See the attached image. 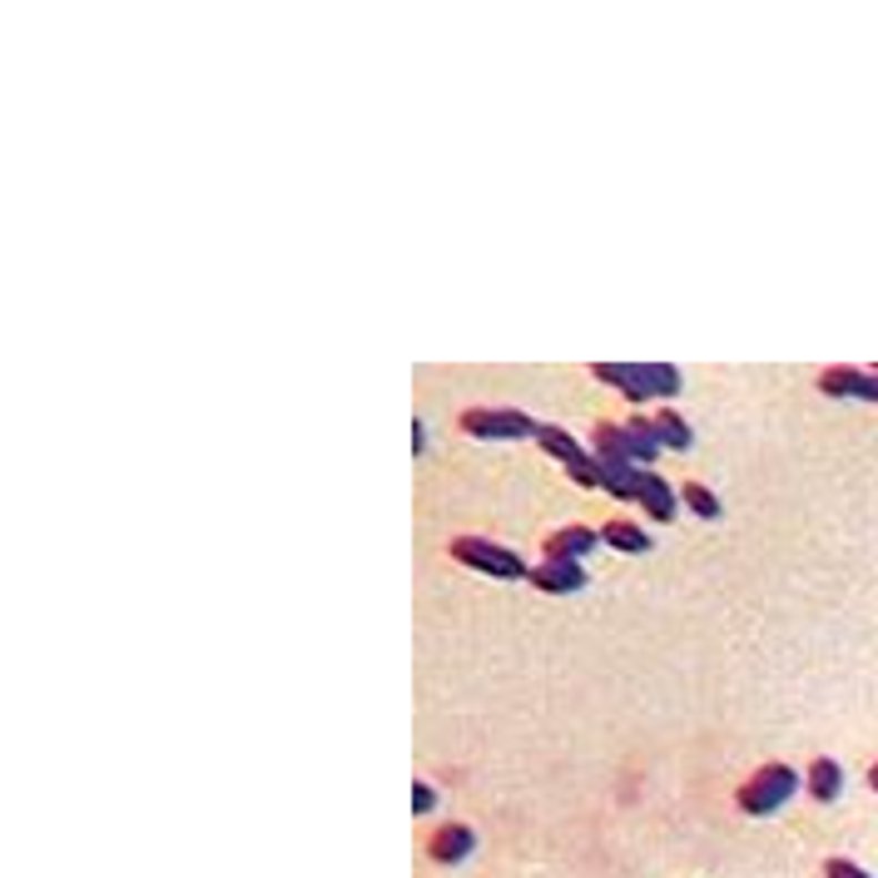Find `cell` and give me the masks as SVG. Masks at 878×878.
<instances>
[{
	"label": "cell",
	"instance_id": "cell-6",
	"mask_svg": "<svg viewBox=\"0 0 878 878\" xmlns=\"http://www.w3.org/2000/svg\"><path fill=\"white\" fill-rule=\"evenodd\" d=\"M526 581H532L536 591H546V596H576V591H586L591 576L581 561H536Z\"/></svg>",
	"mask_w": 878,
	"mask_h": 878
},
{
	"label": "cell",
	"instance_id": "cell-19",
	"mask_svg": "<svg viewBox=\"0 0 878 878\" xmlns=\"http://www.w3.org/2000/svg\"><path fill=\"white\" fill-rule=\"evenodd\" d=\"M412 809H417V814H432V809H437V789H432L427 779H417V785H412Z\"/></svg>",
	"mask_w": 878,
	"mask_h": 878
},
{
	"label": "cell",
	"instance_id": "cell-21",
	"mask_svg": "<svg viewBox=\"0 0 878 878\" xmlns=\"http://www.w3.org/2000/svg\"><path fill=\"white\" fill-rule=\"evenodd\" d=\"M869 789H874V795H878V765L869 769Z\"/></svg>",
	"mask_w": 878,
	"mask_h": 878
},
{
	"label": "cell",
	"instance_id": "cell-1",
	"mask_svg": "<svg viewBox=\"0 0 878 878\" xmlns=\"http://www.w3.org/2000/svg\"><path fill=\"white\" fill-rule=\"evenodd\" d=\"M799 785H804V779L795 775V769L779 765V759H769V765H759L755 775L739 785L735 804H739V814H749V819H765V814L785 809V804L799 795Z\"/></svg>",
	"mask_w": 878,
	"mask_h": 878
},
{
	"label": "cell",
	"instance_id": "cell-16",
	"mask_svg": "<svg viewBox=\"0 0 878 878\" xmlns=\"http://www.w3.org/2000/svg\"><path fill=\"white\" fill-rule=\"evenodd\" d=\"M626 432H630V447H636V467H650V462L665 452L660 432H655V417H630Z\"/></svg>",
	"mask_w": 878,
	"mask_h": 878
},
{
	"label": "cell",
	"instance_id": "cell-7",
	"mask_svg": "<svg viewBox=\"0 0 878 878\" xmlns=\"http://www.w3.org/2000/svg\"><path fill=\"white\" fill-rule=\"evenodd\" d=\"M636 502L645 506L650 522H670L675 506H680V492H675L665 477H655L650 467H636Z\"/></svg>",
	"mask_w": 878,
	"mask_h": 878
},
{
	"label": "cell",
	"instance_id": "cell-22",
	"mask_svg": "<svg viewBox=\"0 0 878 878\" xmlns=\"http://www.w3.org/2000/svg\"><path fill=\"white\" fill-rule=\"evenodd\" d=\"M874 377H878V367H874Z\"/></svg>",
	"mask_w": 878,
	"mask_h": 878
},
{
	"label": "cell",
	"instance_id": "cell-11",
	"mask_svg": "<svg viewBox=\"0 0 878 878\" xmlns=\"http://www.w3.org/2000/svg\"><path fill=\"white\" fill-rule=\"evenodd\" d=\"M804 789H809V799L834 804L844 795V765H839V759H829V755H819L809 765V775H804Z\"/></svg>",
	"mask_w": 878,
	"mask_h": 878
},
{
	"label": "cell",
	"instance_id": "cell-3",
	"mask_svg": "<svg viewBox=\"0 0 878 878\" xmlns=\"http://www.w3.org/2000/svg\"><path fill=\"white\" fill-rule=\"evenodd\" d=\"M462 432L477 442H536L542 422L526 417L522 407H467L462 412Z\"/></svg>",
	"mask_w": 878,
	"mask_h": 878
},
{
	"label": "cell",
	"instance_id": "cell-10",
	"mask_svg": "<svg viewBox=\"0 0 878 878\" xmlns=\"http://www.w3.org/2000/svg\"><path fill=\"white\" fill-rule=\"evenodd\" d=\"M591 377L606 387H620L626 402H650L645 393V377H640V363H591Z\"/></svg>",
	"mask_w": 878,
	"mask_h": 878
},
{
	"label": "cell",
	"instance_id": "cell-9",
	"mask_svg": "<svg viewBox=\"0 0 878 878\" xmlns=\"http://www.w3.org/2000/svg\"><path fill=\"white\" fill-rule=\"evenodd\" d=\"M601 546V532H586V526H561L542 542L546 561H586Z\"/></svg>",
	"mask_w": 878,
	"mask_h": 878
},
{
	"label": "cell",
	"instance_id": "cell-12",
	"mask_svg": "<svg viewBox=\"0 0 878 878\" xmlns=\"http://www.w3.org/2000/svg\"><path fill=\"white\" fill-rule=\"evenodd\" d=\"M536 447L546 452V457H556L561 467H576V462H586L591 452L581 447L576 437H571L566 427H556V422H542V432H536Z\"/></svg>",
	"mask_w": 878,
	"mask_h": 878
},
{
	"label": "cell",
	"instance_id": "cell-14",
	"mask_svg": "<svg viewBox=\"0 0 878 878\" xmlns=\"http://www.w3.org/2000/svg\"><path fill=\"white\" fill-rule=\"evenodd\" d=\"M601 542L606 546H616V552H626V556H640V552H650V532L645 526H636V522H606L601 526Z\"/></svg>",
	"mask_w": 878,
	"mask_h": 878
},
{
	"label": "cell",
	"instance_id": "cell-17",
	"mask_svg": "<svg viewBox=\"0 0 878 878\" xmlns=\"http://www.w3.org/2000/svg\"><path fill=\"white\" fill-rule=\"evenodd\" d=\"M680 502L690 506V512L700 516V522H719V516H725V502H719V496H715L705 482H685V486H680Z\"/></svg>",
	"mask_w": 878,
	"mask_h": 878
},
{
	"label": "cell",
	"instance_id": "cell-2",
	"mask_svg": "<svg viewBox=\"0 0 878 878\" xmlns=\"http://www.w3.org/2000/svg\"><path fill=\"white\" fill-rule=\"evenodd\" d=\"M447 552H452V561H462L467 571L492 576V581H526V576H532V566H526L522 556L506 552V546H496V542H486V536H457Z\"/></svg>",
	"mask_w": 878,
	"mask_h": 878
},
{
	"label": "cell",
	"instance_id": "cell-4",
	"mask_svg": "<svg viewBox=\"0 0 878 878\" xmlns=\"http://www.w3.org/2000/svg\"><path fill=\"white\" fill-rule=\"evenodd\" d=\"M819 393L834 397V402H878V377L864 373V367L834 363V367L819 373Z\"/></svg>",
	"mask_w": 878,
	"mask_h": 878
},
{
	"label": "cell",
	"instance_id": "cell-13",
	"mask_svg": "<svg viewBox=\"0 0 878 878\" xmlns=\"http://www.w3.org/2000/svg\"><path fill=\"white\" fill-rule=\"evenodd\" d=\"M640 377H645V393H650V402H670L680 397L685 377L675 363H640Z\"/></svg>",
	"mask_w": 878,
	"mask_h": 878
},
{
	"label": "cell",
	"instance_id": "cell-20",
	"mask_svg": "<svg viewBox=\"0 0 878 878\" xmlns=\"http://www.w3.org/2000/svg\"><path fill=\"white\" fill-rule=\"evenodd\" d=\"M412 452H417V457L427 452V422L422 417H412Z\"/></svg>",
	"mask_w": 878,
	"mask_h": 878
},
{
	"label": "cell",
	"instance_id": "cell-15",
	"mask_svg": "<svg viewBox=\"0 0 878 878\" xmlns=\"http://www.w3.org/2000/svg\"><path fill=\"white\" fill-rule=\"evenodd\" d=\"M655 432H660V447H670V452H690L695 447V427L675 407L655 412Z\"/></svg>",
	"mask_w": 878,
	"mask_h": 878
},
{
	"label": "cell",
	"instance_id": "cell-18",
	"mask_svg": "<svg viewBox=\"0 0 878 878\" xmlns=\"http://www.w3.org/2000/svg\"><path fill=\"white\" fill-rule=\"evenodd\" d=\"M824 878H874V874L859 869L854 859H829V864H824Z\"/></svg>",
	"mask_w": 878,
	"mask_h": 878
},
{
	"label": "cell",
	"instance_id": "cell-5",
	"mask_svg": "<svg viewBox=\"0 0 878 878\" xmlns=\"http://www.w3.org/2000/svg\"><path fill=\"white\" fill-rule=\"evenodd\" d=\"M591 457L606 462L610 472H636V447H630L626 422H596L591 427Z\"/></svg>",
	"mask_w": 878,
	"mask_h": 878
},
{
	"label": "cell",
	"instance_id": "cell-8",
	"mask_svg": "<svg viewBox=\"0 0 878 878\" xmlns=\"http://www.w3.org/2000/svg\"><path fill=\"white\" fill-rule=\"evenodd\" d=\"M427 854H432V864H462V859H472L477 854V829L472 824H442L437 834H432V844H427Z\"/></svg>",
	"mask_w": 878,
	"mask_h": 878
}]
</instances>
